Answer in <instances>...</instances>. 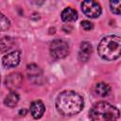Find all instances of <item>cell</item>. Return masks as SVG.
Wrapping results in <instances>:
<instances>
[{"mask_svg":"<svg viewBox=\"0 0 121 121\" xmlns=\"http://www.w3.org/2000/svg\"><path fill=\"white\" fill-rule=\"evenodd\" d=\"M84 106L81 95L74 91H63L56 98V109L64 116L78 114Z\"/></svg>","mask_w":121,"mask_h":121,"instance_id":"1","label":"cell"},{"mask_svg":"<svg viewBox=\"0 0 121 121\" xmlns=\"http://www.w3.org/2000/svg\"><path fill=\"white\" fill-rule=\"evenodd\" d=\"M98 55L106 60H114L121 54V39L117 35H109L104 37L98 46Z\"/></svg>","mask_w":121,"mask_h":121,"instance_id":"2","label":"cell"},{"mask_svg":"<svg viewBox=\"0 0 121 121\" xmlns=\"http://www.w3.org/2000/svg\"><path fill=\"white\" fill-rule=\"evenodd\" d=\"M118 117L119 110L106 101L96 102L90 110L91 121H116Z\"/></svg>","mask_w":121,"mask_h":121,"instance_id":"3","label":"cell"},{"mask_svg":"<svg viewBox=\"0 0 121 121\" xmlns=\"http://www.w3.org/2000/svg\"><path fill=\"white\" fill-rule=\"evenodd\" d=\"M50 55L54 60H60L69 54V45L66 42L57 39L50 43Z\"/></svg>","mask_w":121,"mask_h":121,"instance_id":"4","label":"cell"},{"mask_svg":"<svg viewBox=\"0 0 121 121\" xmlns=\"http://www.w3.org/2000/svg\"><path fill=\"white\" fill-rule=\"evenodd\" d=\"M81 9L82 12L89 18H97L102 11L100 4L93 0L83 1L81 3Z\"/></svg>","mask_w":121,"mask_h":121,"instance_id":"5","label":"cell"},{"mask_svg":"<svg viewBox=\"0 0 121 121\" xmlns=\"http://www.w3.org/2000/svg\"><path fill=\"white\" fill-rule=\"evenodd\" d=\"M21 59V52L19 50L12 51L10 53L6 54L2 59V64L6 68L15 67L19 64Z\"/></svg>","mask_w":121,"mask_h":121,"instance_id":"6","label":"cell"},{"mask_svg":"<svg viewBox=\"0 0 121 121\" xmlns=\"http://www.w3.org/2000/svg\"><path fill=\"white\" fill-rule=\"evenodd\" d=\"M23 82V76L20 73H11L6 78V86L10 91L18 89Z\"/></svg>","mask_w":121,"mask_h":121,"instance_id":"7","label":"cell"},{"mask_svg":"<svg viewBox=\"0 0 121 121\" xmlns=\"http://www.w3.org/2000/svg\"><path fill=\"white\" fill-rule=\"evenodd\" d=\"M45 111L44 104L41 100H35L30 104V113L35 119L41 118Z\"/></svg>","mask_w":121,"mask_h":121,"instance_id":"8","label":"cell"},{"mask_svg":"<svg viewBox=\"0 0 121 121\" xmlns=\"http://www.w3.org/2000/svg\"><path fill=\"white\" fill-rule=\"evenodd\" d=\"M92 53V44L89 42H83L80 44L78 59L81 61H87Z\"/></svg>","mask_w":121,"mask_h":121,"instance_id":"9","label":"cell"},{"mask_svg":"<svg viewBox=\"0 0 121 121\" xmlns=\"http://www.w3.org/2000/svg\"><path fill=\"white\" fill-rule=\"evenodd\" d=\"M60 17L63 22H74L78 19V12L72 8H66L61 11Z\"/></svg>","mask_w":121,"mask_h":121,"instance_id":"10","label":"cell"},{"mask_svg":"<svg viewBox=\"0 0 121 121\" xmlns=\"http://www.w3.org/2000/svg\"><path fill=\"white\" fill-rule=\"evenodd\" d=\"M15 46V40L12 37H3L0 39V51L2 52H7L14 48Z\"/></svg>","mask_w":121,"mask_h":121,"instance_id":"11","label":"cell"},{"mask_svg":"<svg viewBox=\"0 0 121 121\" xmlns=\"http://www.w3.org/2000/svg\"><path fill=\"white\" fill-rule=\"evenodd\" d=\"M111 92V87L105 82H98L95 86V93L100 96H107Z\"/></svg>","mask_w":121,"mask_h":121,"instance_id":"12","label":"cell"},{"mask_svg":"<svg viewBox=\"0 0 121 121\" xmlns=\"http://www.w3.org/2000/svg\"><path fill=\"white\" fill-rule=\"evenodd\" d=\"M18 102H19V95H18L16 92H13V91H11V92L6 96V98H5V100H4L5 105L8 106V107H10V108L16 106Z\"/></svg>","mask_w":121,"mask_h":121,"instance_id":"13","label":"cell"},{"mask_svg":"<svg viewBox=\"0 0 121 121\" xmlns=\"http://www.w3.org/2000/svg\"><path fill=\"white\" fill-rule=\"evenodd\" d=\"M10 22L7 16L0 12V31H6L9 28Z\"/></svg>","mask_w":121,"mask_h":121,"instance_id":"14","label":"cell"},{"mask_svg":"<svg viewBox=\"0 0 121 121\" xmlns=\"http://www.w3.org/2000/svg\"><path fill=\"white\" fill-rule=\"evenodd\" d=\"M26 71H27V74H28L29 77H37V76H39V75L42 74L40 68L36 64H30V65H28Z\"/></svg>","mask_w":121,"mask_h":121,"instance_id":"15","label":"cell"},{"mask_svg":"<svg viewBox=\"0 0 121 121\" xmlns=\"http://www.w3.org/2000/svg\"><path fill=\"white\" fill-rule=\"evenodd\" d=\"M110 7H111V10L119 15L120 14V11H121V1L120 0H117V1H111L110 2Z\"/></svg>","mask_w":121,"mask_h":121,"instance_id":"16","label":"cell"},{"mask_svg":"<svg viewBox=\"0 0 121 121\" xmlns=\"http://www.w3.org/2000/svg\"><path fill=\"white\" fill-rule=\"evenodd\" d=\"M80 25L83 27V29H85L86 31H90V30H92L94 28V25L89 21H82Z\"/></svg>","mask_w":121,"mask_h":121,"instance_id":"17","label":"cell"},{"mask_svg":"<svg viewBox=\"0 0 121 121\" xmlns=\"http://www.w3.org/2000/svg\"><path fill=\"white\" fill-rule=\"evenodd\" d=\"M0 81H1V78H0Z\"/></svg>","mask_w":121,"mask_h":121,"instance_id":"18","label":"cell"}]
</instances>
